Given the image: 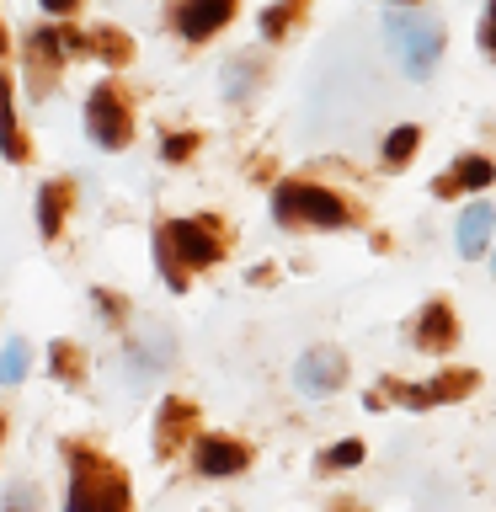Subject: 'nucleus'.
I'll return each mask as SVG.
<instances>
[{
	"label": "nucleus",
	"instance_id": "obj_22",
	"mask_svg": "<svg viewBox=\"0 0 496 512\" xmlns=\"http://www.w3.org/2000/svg\"><path fill=\"white\" fill-rule=\"evenodd\" d=\"M22 374H27V342H6V368H0V379L22 384Z\"/></svg>",
	"mask_w": 496,
	"mask_h": 512
},
{
	"label": "nucleus",
	"instance_id": "obj_17",
	"mask_svg": "<svg viewBox=\"0 0 496 512\" xmlns=\"http://www.w3.org/2000/svg\"><path fill=\"white\" fill-rule=\"evenodd\" d=\"M416 139H422V128L416 123H400L390 139H384V160H390V166H406V160L416 155Z\"/></svg>",
	"mask_w": 496,
	"mask_h": 512
},
{
	"label": "nucleus",
	"instance_id": "obj_21",
	"mask_svg": "<svg viewBox=\"0 0 496 512\" xmlns=\"http://www.w3.org/2000/svg\"><path fill=\"white\" fill-rule=\"evenodd\" d=\"M43 496L38 486H27V480H16V486H6V512H38Z\"/></svg>",
	"mask_w": 496,
	"mask_h": 512
},
{
	"label": "nucleus",
	"instance_id": "obj_5",
	"mask_svg": "<svg viewBox=\"0 0 496 512\" xmlns=\"http://www.w3.org/2000/svg\"><path fill=\"white\" fill-rule=\"evenodd\" d=\"M294 379H299V390H304V395H331L336 384L347 379V358H342L336 347H310V352L299 358Z\"/></svg>",
	"mask_w": 496,
	"mask_h": 512
},
{
	"label": "nucleus",
	"instance_id": "obj_23",
	"mask_svg": "<svg viewBox=\"0 0 496 512\" xmlns=\"http://www.w3.org/2000/svg\"><path fill=\"white\" fill-rule=\"evenodd\" d=\"M192 150H198V139H192V134H176V139L160 144V155H166V160H187Z\"/></svg>",
	"mask_w": 496,
	"mask_h": 512
},
{
	"label": "nucleus",
	"instance_id": "obj_26",
	"mask_svg": "<svg viewBox=\"0 0 496 512\" xmlns=\"http://www.w3.org/2000/svg\"><path fill=\"white\" fill-rule=\"evenodd\" d=\"M480 43H486V54L496 59V6L486 11V22H480Z\"/></svg>",
	"mask_w": 496,
	"mask_h": 512
},
{
	"label": "nucleus",
	"instance_id": "obj_2",
	"mask_svg": "<svg viewBox=\"0 0 496 512\" xmlns=\"http://www.w3.org/2000/svg\"><path fill=\"white\" fill-rule=\"evenodd\" d=\"M272 214H278V224H320V230H342V224H352V208L336 198V192L326 187H310V182H283L278 192H272Z\"/></svg>",
	"mask_w": 496,
	"mask_h": 512
},
{
	"label": "nucleus",
	"instance_id": "obj_14",
	"mask_svg": "<svg viewBox=\"0 0 496 512\" xmlns=\"http://www.w3.org/2000/svg\"><path fill=\"white\" fill-rule=\"evenodd\" d=\"M70 198H75L70 182H43V192H38V230L43 235H59L64 214H70Z\"/></svg>",
	"mask_w": 496,
	"mask_h": 512
},
{
	"label": "nucleus",
	"instance_id": "obj_6",
	"mask_svg": "<svg viewBox=\"0 0 496 512\" xmlns=\"http://www.w3.org/2000/svg\"><path fill=\"white\" fill-rule=\"evenodd\" d=\"M235 16V0H187L182 6V38H192V43H203V38H214V32L224 27Z\"/></svg>",
	"mask_w": 496,
	"mask_h": 512
},
{
	"label": "nucleus",
	"instance_id": "obj_3",
	"mask_svg": "<svg viewBox=\"0 0 496 512\" xmlns=\"http://www.w3.org/2000/svg\"><path fill=\"white\" fill-rule=\"evenodd\" d=\"M70 512H128V486L123 475L102 459L75 454V486H70Z\"/></svg>",
	"mask_w": 496,
	"mask_h": 512
},
{
	"label": "nucleus",
	"instance_id": "obj_13",
	"mask_svg": "<svg viewBox=\"0 0 496 512\" xmlns=\"http://www.w3.org/2000/svg\"><path fill=\"white\" fill-rule=\"evenodd\" d=\"M496 182V166L486 155H464L459 166H454V176H443L438 182V198H454V192H464V187H491Z\"/></svg>",
	"mask_w": 496,
	"mask_h": 512
},
{
	"label": "nucleus",
	"instance_id": "obj_12",
	"mask_svg": "<svg viewBox=\"0 0 496 512\" xmlns=\"http://www.w3.org/2000/svg\"><path fill=\"white\" fill-rule=\"evenodd\" d=\"M416 336H422V347H432V352L454 347V342H459V320H454V310H448L443 299H432L427 310H422V320H416Z\"/></svg>",
	"mask_w": 496,
	"mask_h": 512
},
{
	"label": "nucleus",
	"instance_id": "obj_9",
	"mask_svg": "<svg viewBox=\"0 0 496 512\" xmlns=\"http://www.w3.org/2000/svg\"><path fill=\"white\" fill-rule=\"evenodd\" d=\"M491 224H496V208H491V203H470V208H464V214H459V230H454L459 256H480V251H486Z\"/></svg>",
	"mask_w": 496,
	"mask_h": 512
},
{
	"label": "nucleus",
	"instance_id": "obj_29",
	"mask_svg": "<svg viewBox=\"0 0 496 512\" xmlns=\"http://www.w3.org/2000/svg\"><path fill=\"white\" fill-rule=\"evenodd\" d=\"M491 272H496V262H491Z\"/></svg>",
	"mask_w": 496,
	"mask_h": 512
},
{
	"label": "nucleus",
	"instance_id": "obj_10",
	"mask_svg": "<svg viewBox=\"0 0 496 512\" xmlns=\"http://www.w3.org/2000/svg\"><path fill=\"white\" fill-rule=\"evenodd\" d=\"M171 358H176V342L160 326L144 331V342H128V368H134V374H160Z\"/></svg>",
	"mask_w": 496,
	"mask_h": 512
},
{
	"label": "nucleus",
	"instance_id": "obj_24",
	"mask_svg": "<svg viewBox=\"0 0 496 512\" xmlns=\"http://www.w3.org/2000/svg\"><path fill=\"white\" fill-rule=\"evenodd\" d=\"M54 368H59L64 379H75V374H80V363H75V347H70V342H59V347H54Z\"/></svg>",
	"mask_w": 496,
	"mask_h": 512
},
{
	"label": "nucleus",
	"instance_id": "obj_11",
	"mask_svg": "<svg viewBox=\"0 0 496 512\" xmlns=\"http://www.w3.org/2000/svg\"><path fill=\"white\" fill-rule=\"evenodd\" d=\"M246 464H251V454L230 438H203L198 443V470L203 475H240Z\"/></svg>",
	"mask_w": 496,
	"mask_h": 512
},
{
	"label": "nucleus",
	"instance_id": "obj_8",
	"mask_svg": "<svg viewBox=\"0 0 496 512\" xmlns=\"http://www.w3.org/2000/svg\"><path fill=\"white\" fill-rule=\"evenodd\" d=\"M475 384H480V379L470 374V368H454V374L432 379L427 390H400V400H406L411 411H422V406H438V400H459V395H470Z\"/></svg>",
	"mask_w": 496,
	"mask_h": 512
},
{
	"label": "nucleus",
	"instance_id": "obj_7",
	"mask_svg": "<svg viewBox=\"0 0 496 512\" xmlns=\"http://www.w3.org/2000/svg\"><path fill=\"white\" fill-rule=\"evenodd\" d=\"M166 230H171L187 267H214L219 262V235L214 230H203V224H192V219H176V224H166Z\"/></svg>",
	"mask_w": 496,
	"mask_h": 512
},
{
	"label": "nucleus",
	"instance_id": "obj_20",
	"mask_svg": "<svg viewBox=\"0 0 496 512\" xmlns=\"http://www.w3.org/2000/svg\"><path fill=\"white\" fill-rule=\"evenodd\" d=\"M299 11H304V0H283L278 11H267V16H262V32H267V38H283L288 22H294Z\"/></svg>",
	"mask_w": 496,
	"mask_h": 512
},
{
	"label": "nucleus",
	"instance_id": "obj_25",
	"mask_svg": "<svg viewBox=\"0 0 496 512\" xmlns=\"http://www.w3.org/2000/svg\"><path fill=\"white\" fill-rule=\"evenodd\" d=\"M358 459H363V443H336L320 464H358Z\"/></svg>",
	"mask_w": 496,
	"mask_h": 512
},
{
	"label": "nucleus",
	"instance_id": "obj_27",
	"mask_svg": "<svg viewBox=\"0 0 496 512\" xmlns=\"http://www.w3.org/2000/svg\"><path fill=\"white\" fill-rule=\"evenodd\" d=\"M6 155H11V160H22V155H27V144H22V123H16V118H11V134H6Z\"/></svg>",
	"mask_w": 496,
	"mask_h": 512
},
{
	"label": "nucleus",
	"instance_id": "obj_18",
	"mask_svg": "<svg viewBox=\"0 0 496 512\" xmlns=\"http://www.w3.org/2000/svg\"><path fill=\"white\" fill-rule=\"evenodd\" d=\"M251 86H256V64L251 59H235L230 70H224V96H230V102H246Z\"/></svg>",
	"mask_w": 496,
	"mask_h": 512
},
{
	"label": "nucleus",
	"instance_id": "obj_15",
	"mask_svg": "<svg viewBox=\"0 0 496 512\" xmlns=\"http://www.w3.org/2000/svg\"><path fill=\"white\" fill-rule=\"evenodd\" d=\"M187 422H192V406L187 400H166V411H160V454H166V448H176V438H182L187 432Z\"/></svg>",
	"mask_w": 496,
	"mask_h": 512
},
{
	"label": "nucleus",
	"instance_id": "obj_4",
	"mask_svg": "<svg viewBox=\"0 0 496 512\" xmlns=\"http://www.w3.org/2000/svg\"><path fill=\"white\" fill-rule=\"evenodd\" d=\"M86 128H91V139L102 144V150H123L128 144V107H123V96L112 91V86H96L86 96Z\"/></svg>",
	"mask_w": 496,
	"mask_h": 512
},
{
	"label": "nucleus",
	"instance_id": "obj_19",
	"mask_svg": "<svg viewBox=\"0 0 496 512\" xmlns=\"http://www.w3.org/2000/svg\"><path fill=\"white\" fill-rule=\"evenodd\" d=\"M96 54H102V59H112V64H123L128 54H134V48H128V38H123V32H112V27H102V32H96Z\"/></svg>",
	"mask_w": 496,
	"mask_h": 512
},
{
	"label": "nucleus",
	"instance_id": "obj_1",
	"mask_svg": "<svg viewBox=\"0 0 496 512\" xmlns=\"http://www.w3.org/2000/svg\"><path fill=\"white\" fill-rule=\"evenodd\" d=\"M384 38H390L400 70H406L411 80H427L432 70H438V59H443L438 16H427V11H390V16H384Z\"/></svg>",
	"mask_w": 496,
	"mask_h": 512
},
{
	"label": "nucleus",
	"instance_id": "obj_28",
	"mask_svg": "<svg viewBox=\"0 0 496 512\" xmlns=\"http://www.w3.org/2000/svg\"><path fill=\"white\" fill-rule=\"evenodd\" d=\"M43 11H54V16H64V11H75V0H43Z\"/></svg>",
	"mask_w": 496,
	"mask_h": 512
},
{
	"label": "nucleus",
	"instance_id": "obj_16",
	"mask_svg": "<svg viewBox=\"0 0 496 512\" xmlns=\"http://www.w3.org/2000/svg\"><path fill=\"white\" fill-rule=\"evenodd\" d=\"M155 256H160V278H166L171 288H187V272H182V262H176V240H171V230H160L155 235Z\"/></svg>",
	"mask_w": 496,
	"mask_h": 512
}]
</instances>
